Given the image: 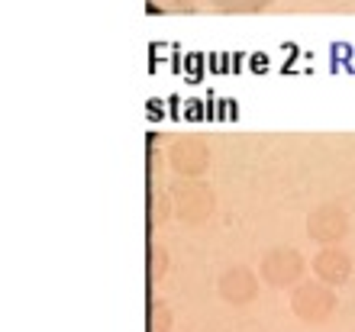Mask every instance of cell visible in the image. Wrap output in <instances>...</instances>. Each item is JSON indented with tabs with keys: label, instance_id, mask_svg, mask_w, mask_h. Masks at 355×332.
I'll use <instances>...</instances> for the list:
<instances>
[{
	"label": "cell",
	"instance_id": "obj_1",
	"mask_svg": "<svg viewBox=\"0 0 355 332\" xmlns=\"http://www.w3.org/2000/svg\"><path fill=\"white\" fill-rule=\"evenodd\" d=\"M168 194L175 203V220L184 226H200L216 210V191L200 177H178L168 184Z\"/></svg>",
	"mask_w": 355,
	"mask_h": 332
},
{
	"label": "cell",
	"instance_id": "obj_8",
	"mask_svg": "<svg viewBox=\"0 0 355 332\" xmlns=\"http://www.w3.org/2000/svg\"><path fill=\"white\" fill-rule=\"evenodd\" d=\"M175 216V203H171V194L168 191H159V187H152L149 197H146V222H149L152 229L162 226V222Z\"/></svg>",
	"mask_w": 355,
	"mask_h": 332
},
{
	"label": "cell",
	"instance_id": "obj_9",
	"mask_svg": "<svg viewBox=\"0 0 355 332\" xmlns=\"http://www.w3.org/2000/svg\"><path fill=\"white\" fill-rule=\"evenodd\" d=\"M146 329L149 332H171L175 329V310L162 297H152L146 306Z\"/></svg>",
	"mask_w": 355,
	"mask_h": 332
},
{
	"label": "cell",
	"instance_id": "obj_4",
	"mask_svg": "<svg viewBox=\"0 0 355 332\" xmlns=\"http://www.w3.org/2000/svg\"><path fill=\"white\" fill-rule=\"evenodd\" d=\"M168 165L178 177H200L210 168V146L200 136H178L168 148Z\"/></svg>",
	"mask_w": 355,
	"mask_h": 332
},
{
	"label": "cell",
	"instance_id": "obj_2",
	"mask_svg": "<svg viewBox=\"0 0 355 332\" xmlns=\"http://www.w3.org/2000/svg\"><path fill=\"white\" fill-rule=\"evenodd\" d=\"M291 310L300 323H327L336 313V287L323 284V281H300L297 287H291Z\"/></svg>",
	"mask_w": 355,
	"mask_h": 332
},
{
	"label": "cell",
	"instance_id": "obj_6",
	"mask_svg": "<svg viewBox=\"0 0 355 332\" xmlns=\"http://www.w3.org/2000/svg\"><path fill=\"white\" fill-rule=\"evenodd\" d=\"M259 281H262V277L255 274L252 268L233 265L220 274L216 294L223 297V304H230V306H249L255 297H259Z\"/></svg>",
	"mask_w": 355,
	"mask_h": 332
},
{
	"label": "cell",
	"instance_id": "obj_5",
	"mask_svg": "<svg viewBox=\"0 0 355 332\" xmlns=\"http://www.w3.org/2000/svg\"><path fill=\"white\" fill-rule=\"evenodd\" d=\"M307 236L320 245H339L349 236V216L339 203H320L307 216Z\"/></svg>",
	"mask_w": 355,
	"mask_h": 332
},
{
	"label": "cell",
	"instance_id": "obj_10",
	"mask_svg": "<svg viewBox=\"0 0 355 332\" xmlns=\"http://www.w3.org/2000/svg\"><path fill=\"white\" fill-rule=\"evenodd\" d=\"M168 265H171L168 249L159 245V242H152L149 249H146V277H149L152 284H159L162 277L168 274Z\"/></svg>",
	"mask_w": 355,
	"mask_h": 332
},
{
	"label": "cell",
	"instance_id": "obj_11",
	"mask_svg": "<svg viewBox=\"0 0 355 332\" xmlns=\"http://www.w3.org/2000/svg\"><path fill=\"white\" fill-rule=\"evenodd\" d=\"M207 3L220 13H262L275 0H207Z\"/></svg>",
	"mask_w": 355,
	"mask_h": 332
},
{
	"label": "cell",
	"instance_id": "obj_3",
	"mask_svg": "<svg viewBox=\"0 0 355 332\" xmlns=\"http://www.w3.org/2000/svg\"><path fill=\"white\" fill-rule=\"evenodd\" d=\"M304 271H307V261L300 255L297 249H291V245H275L262 255L259 261V277H262L268 287H297L304 281Z\"/></svg>",
	"mask_w": 355,
	"mask_h": 332
},
{
	"label": "cell",
	"instance_id": "obj_7",
	"mask_svg": "<svg viewBox=\"0 0 355 332\" xmlns=\"http://www.w3.org/2000/svg\"><path fill=\"white\" fill-rule=\"evenodd\" d=\"M310 271L317 274V281L329 287H343L352 274V259H349V252H343L339 245H323V249L313 255L310 261Z\"/></svg>",
	"mask_w": 355,
	"mask_h": 332
}]
</instances>
